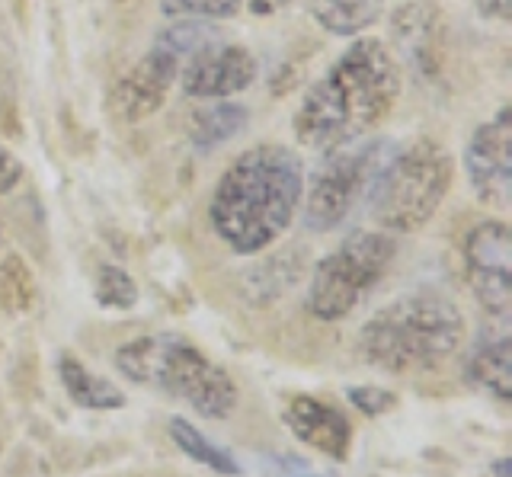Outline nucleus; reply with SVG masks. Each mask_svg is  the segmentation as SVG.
<instances>
[{
    "mask_svg": "<svg viewBox=\"0 0 512 477\" xmlns=\"http://www.w3.org/2000/svg\"><path fill=\"white\" fill-rule=\"evenodd\" d=\"M400 87L404 74L388 45L356 36L295 109L298 145L324 154L372 135L394 113Z\"/></svg>",
    "mask_w": 512,
    "mask_h": 477,
    "instance_id": "nucleus-1",
    "label": "nucleus"
},
{
    "mask_svg": "<svg viewBox=\"0 0 512 477\" xmlns=\"http://www.w3.org/2000/svg\"><path fill=\"white\" fill-rule=\"evenodd\" d=\"M304 164L292 148L256 145L237 154L212 193V228L240 257L276 244L301 209Z\"/></svg>",
    "mask_w": 512,
    "mask_h": 477,
    "instance_id": "nucleus-2",
    "label": "nucleus"
},
{
    "mask_svg": "<svg viewBox=\"0 0 512 477\" xmlns=\"http://www.w3.org/2000/svg\"><path fill=\"white\" fill-rule=\"evenodd\" d=\"M464 317L439 292H407L375 311L359 330V353L381 372L436 369L461 346Z\"/></svg>",
    "mask_w": 512,
    "mask_h": 477,
    "instance_id": "nucleus-3",
    "label": "nucleus"
},
{
    "mask_svg": "<svg viewBox=\"0 0 512 477\" xmlns=\"http://www.w3.org/2000/svg\"><path fill=\"white\" fill-rule=\"evenodd\" d=\"M116 369L141 388L180 397L205 420H228L240 401L234 378L180 333H144L122 343Z\"/></svg>",
    "mask_w": 512,
    "mask_h": 477,
    "instance_id": "nucleus-4",
    "label": "nucleus"
},
{
    "mask_svg": "<svg viewBox=\"0 0 512 477\" xmlns=\"http://www.w3.org/2000/svg\"><path fill=\"white\" fill-rule=\"evenodd\" d=\"M452 180L455 161L448 148L432 138H416L413 145L384 157L368 189V212L384 231L413 234L436 218Z\"/></svg>",
    "mask_w": 512,
    "mask_h": 477,
    "instance_id": "nucleus-5",
    "label": "nucleus"
},
{
    "mask_svg": "<svg viewBox=\"0 0 512 477\" xmlns=\"http://www.w3.org/2000/svg\"><path fill=\"white\" fill-rule=\"evenodd\" d=\"M397 257V241L388 231H352L314 266L308 282V311L324 324L343 321L375 289Z\"/></svg>",
    "mask_w": 512,
    "mask_h": 477,
    "instance_id": "nucleus-6",
    "label": "nucleus"
},
{
    "mask_svg": "<svg viewBox=\"0 0 512 477\" xmlns=\"http://www.w3.org/2000/svg\"><path fill=\"white\" fill-rule=\"evenodd\" d=\"M388 151L391 145L381 138H359L324 151L308 180V193H301V225L314 234L340 228L352 209L368 196Z\"/></svg>",
    "mask_w": 512,
    "mask_h": 477,
    "instance_id": "nucleus-7",
    "label": "nucleus"
},
{
    "mask_svg": "<svg viewBox=\"0 0 512 477\" xmlns=\"http://www.w3.org/2000/svg\"><path fill=\"white\" fill-rule=\"evenodd\" d=\"M464 276L490 321L512 314V244L506 221L487 218L464 237Z\"/></svg>",
    "mask_w": 512,
    "mask_h": 477,
    "instance_id": "nucleus-8",
    "label": "nucleus"
},
{
    "mask_svg": "<svg viewBox=\"0 0 512 477\" xmlns=\"http://www.w3.org/2000/svg\"><path fill=\"white\" fill-rule=\"evenodd\" d=\"M260 65L247 45L212 39L199 45L180 68V90L192 100H231L253 87Z\"/></svg>",
    "mask_w": 512,
    "mask_h": 477,
    "instance_id": "nucleus-9",
    "label": "nucleus"
},
{
    "mask_svg": "<svg viewBox=\"0 0 512 477\" xmlns=\"http://www.w3.org/2000/svg\"><path fill=\"white\" fill-rule=\"evenodd\" d=\"M464 173L474 196L490 209H509L512 196V113L503 106L490 122L477 125L468 151H464Z\"/></svg>",
    "mask_w": 512,
    "mask_h": 477,
    "instance_id": "nucleus-10",
    "label": "nucleus"
},
{
    "mask_svg": "<svg viewBox=\"0 0 512 477\" xmlns=\"http://www.w3.org/2000/svg\"><path fill=\"white\" fill-rule=\"evenodd\" d=\"M180 68H183V58L170 52L164 42L154 39L148 55H144L116 84V90H112V109L119 113V119L141 122L154 116L157 109L164 106L167 93L173 90Z\"/></svg>",
    "mask_w": 512,
    "mask_h": 477,
    "instance_id": "nucleus-11",
    "label": "nucleus"
},
{
    "mask_svg": "<svg viewBox=\"0 0 512 477\" xmlns=\"http://www.w3.org/2000/svg\"><path fill=\"white\" fill-rule=\"evenodd\" d=\"M282 423L292 429V436L304 445H311L330 461H346L352 445V426L343 410H336L317 397L295 394L282 407Z\"/></svg>",
    "mask_w": 512,
    "mask_h": 477,
    "instance_id": "nucleus-12",
    "label": "nucleus"
},
{
    "mask_svg": "<svg viewBox=\"0 0 512 477\" xmlns=\"http://www.w3.org/2000/svg\"><path fill=\"white\" fill-rule=\"evenodd\" d=\"M391 29L410 68L420 74L436 71V52L442 49V10L436 4H426V0L404 4L394 13Z\"/></svg>",
    "mask_w": 512,
    "mask_h": 477,
    "instance_id": "nucleus-13",
    "label": "nucleus"
},
{
    "mask_svg": "<svg viewBox=\"0 0 512 477\" xmlns=\"http://www.w3.org/2000/svg\"><path fill=\"white\" fill-rule=\"evenodd\" d=\"M468 375L477 388L493 394L496 401L506 404L512 397V337L509 321H493L490 330L480 333L474 353L468 359Z\"/></svg>",
    "mask_w": 512,
    "mask_h": 477,
    "instance_id": "nucleus-14",
    "label": "nucleus"
},
{
    "mask_svg": "<svg viewBox=\"0 0 512 477\" xmlns=\"http://www.w3.org/2000/svg\"><path fill=\"white\" fill-rule=\"evenodd\" d=\"M250 109L244 103L231 100H208L196 106V113L189 119V141L199 154H208L221 145H228L231 138H237L247 129Z\"/></svg>",
    "mask_w": 512,
    "mask_h": 477,
    "instance_id": "nucleus-15",
    "label": "nucleus"
},
{
    "mask_svg": "<svg viewBox=\"0 0 512 477\" xmlns=\"http://www.w3.org/2000/svg\"><path fill=\"white\" fill-rule=\"evenodd\" d=\"M58 378L71 401L84 410H119L125 404V394L112 385V381L90 372L87 365L71 353L58 356Z\"/></svg>",
    "mask_w": 512,
    "mask_h": 477,
    "instance_id": "nucleus-16",
    "label": "nucleus"
},
{
    "mask_svg": "<svg viewBox=\"0 0 512 477\" xmlns=\"http://www.w3.org/2000/svg\"><path fill=\"white\" fill-rule=\"evenodd\" d=\"M308 10L327 33L356 39L384 17V0H308Z\"/></svg>",
    "mask_w": 512,
    "mask_h": 477,
    "instance_id": "nucleus-17",
    "label": "nucleus"
},
{
    "mask_svg": "<svg viewBox=\"0 0 512 477\" xmlns=\"http://www.w3.org/2000/svg\"><path fill=\"white\" fill-rule=\"evenodd\" d=\"M167 426H170V439H173V445H176V449H180L186 458L196 461V465L212 468V471L221 474V477H240V474H244V468L237 465V458H234L231 452H224L221 445H215L212 439H205L189 420H183V417H170Z\"/></svg>",
    "mask_w": 512,
    "mask_h": 477,
    "instance_id": "nucleus-18",
    "label": "nucleus"
},
{
    "mask_svg": "<svg viewBox=\"0 0 512 477\" xmlns=\"http://www.w3.org/2000/svg\"><path fill=\"white\" fill-rule=\"evenodd\" d=\"M36 301V279L20 257H7L0 263V305L10 314H23Z\"/></svg>",
    "mask_w": 512,
    "mask_h": 477,
    "instance_id": "nucleus-19",
    "label": "nucleus"
},
{
    "mask_svg": "<svg viewBox=\"0 0 512 477\" xmlns=\"http://www.w3.org/2000/svg\"><path fill=\"white\" fill-rule=\"evenodd\" d=\"M96 305L100 308H109V311H132L138 305V282L125 273V269L106 263L100 269V276H96Z\"/></svg>",
    "mask_w": 512,
    "mask_h": 477,
    "instance_id": "nucleus-20",
    "label": "nucleus"
},
{
    "mask_svg": "<svg viewBox=\"0 0 512 477\" xmlns=\"http://www.w3.org/2000/svg\"><path fill=\"white\" fill-rule=\"evenodd\" d=\"M170 20H231L244 10V0H160Z\"/></svg>",
    "mask_w": 512,
    "mask_h": 477,
    "instance_id": "nucleus-21",
    "label": "nucleus"
},
{
    "mask_svg": "<svg viewBox=\"0 0 512 477\" xmlns=\"http://www.w3.org/2000/svg\"><path fill=\"white\" fill-rule=\"evenodd\" d=\"M346 401L356 410H362L365 417H381V413L397 407V394L388 388H378V385H359V388L346 391Z\"/></svg>",
    "mask_w": 512,
    "mask_h": 477,
    "instance_id": "nucleus-22",
    "label": "nucleus"
},
{
    "mask_svg": "<svg viewBox=\"0 0 512 477\" xmlns=\"http://www.w3.org/2000/svg\"><path fill=\"white\" fill-rule=\"evenodd\" d=\"M269 465L276 468L279 477H330V474L311 468L308 461H301V458H295V455H272V458H269Z\"/></svg>",
    "mask_w": 512,
    "mask_h": 477,
    "instance_id": "nucleus-23",
    "label": "nucleus"
},
{
    "mask_svg": "<svg viewBox=\"0 0 512 477\" xmlns=\"http://www.w3.org/2000/svg\"><path fill=\"white\" fill-rule=\"evenodd\" d=\"M20 180H23V164L0 145V193H10Z\"/></svg>",
    "mask_w": 512,
    "mask_h": 477,
    "instance_id": "nucleus-24",
    "label": "nucleus"
},
{
    "mask_svg": "<svg viewBox=\"0 0 512 477\" xmlns=\"http://www.w3.org/2000/svg\"><path fill=\"white\" fill-rule=\"evenodd\" d=\"M474 7L480 17H487V20L506 23L512 17V0H474Z\"/></svg>",
    "mask_w": 512,
    "mask_h": 477,
    "instance_id": "nucleus-25",
    "label": "nucleus"
},
{
    "mask_svg": "<svg viewBox=\"0 0 512 477\" xmlns=\"http://www.w3.org/2000/svg\"><path fill=\"white\" fill-rule=\"evenodd\" d=\"M285 4H292V0H253V13H272V10H279Z\"/></svg>",
    "mask_w": 512,
    "mask_h": 477,
    "instance_id": "nucleus-26",
    "label": "nucleus"
},
{
    "mask_svg": "<svg viewBox=\"0 0 512 477\" xmlns=\"http://www.w3.org/2000/svg\"><path fill=\"white\" fill-rule=\"evenodd\" d=\"M493 474H496V477H509V458H500V461H496V465H493Z\"/></svg>",
    "mask_w": 512,
    "mask_h": 477,
    "instance_id": "nucleus-27",
    "label": "nucleus"
}]
</instances>
